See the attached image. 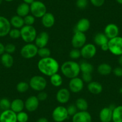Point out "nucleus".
Wrapping results in <instances>:
<instances>
[{"label": "nucleus", "instance_id": "40", "mask_svg": "<svg viewBox=\"0 0 122 122\" xmlns=\"http://www.w3.org/2000/svg\"><path fill=\"white\" fill-rule=\"evenodd\" d=\"M76 4L77 8L80 10H83L87 6L88 0H77Z\"/></svg>", "mask_w": 122, "mask_h": 122}, {"label": "nucleus", "instance_id": "15", "mask_svg": "<svg viewBox=\"0 0 122 122\" xmlns=\"http://www.w3.org/2000/svg\"><path fill=\"white\" fill-rule=\"evenodd\" d=\"M91 114L87 111H77L72 117V122H92Z\"/></svg>", "mask_w": 122, "mask_h": 122}, {"label": "nucleus", "instance_id": "44", "mask_svg": "<svg viewBox=\"0 0 122 122\" xmlns=\"http://www.w3.org/2000/svg\"><path fill=\"white\" fill-rule=\"evenodd\" d=\"M37 98L38 99L39 101H44L47 99L48 95L46 92L44 91H41L39 92L37 96Z\"/></svg>", "mask_w": 122, "mask_h": 122}, {"label": "nucleus", "instance_id": "45", "mask_svg": "<svg viewBox=\"0 0 122 122\" xmlns=\"http://www.w3.org/2000/svg\"><path fill=\"white\" fill-rule=\"evenodd\" d=\"M105 0H90V3L93 6L99 7L104 5Z\"/></svg>", "mask_w": 122, "mask_h": 122}, {"label": "nucleus", "instance_id": "42", "mask_svg": "<svg viewBox=\"0 0 122 122\" xmlns=\"http://www.w3.org/2000/svg\"><path fill=\"white\" fill-rule=\"evenodd\" d=\"M68 111V114L69 116H73L76 112H77V108L76 107V106L74 104H72V105H70L66 108Z\"/></svg>", "mask_w": 122, "mask_h": 122}, {"label": "nucleus", "instance_id": "47", "mask_svg": "<svg viewBox=\"0 0 122 122\" xmlns=\"http://www.w3.org/2000/svg\"><path fill=\"white\" fill-rule=\"evenodd\" d=\"M5 53V46L0 42V56Z\"/></svg>", "mask_w": 122, "mask_h": 122}, {"label": "nucleus", "instance_id": "33", "mask_svg": "<svg viewBox=\"0 0 122 122\" xmlns=\"http://www.w3.org/2000/svg\"><path fill=\"white\" fill-rule=\"evenodd\" d=\"M29 83L26 81H20L16 85V90L19 93H25L29 89Z\"/></svg>", "mask_w": 122, "mask_h": 122}, {"label": "nucleus", "instance_id": "30", "mask_svg": "<svg viewBox=\"0 0 122 122\" xmlns=\"http://www.w3.org/2000/svg\"><path fill=\"white\" fill-rule=\"evenodd\" d=\"M80 71L82 74L83 73H89L92 74L94 70V67L93 65L90 63L86 62V61H83L80 64Z\"/></svg>", "mask_w": 122, "mask_h": 122}, {"label": "nucleus", "instance_id": "51", "mask_svg": "<svg viewBox=\"0 0 122 122\" xmlns=\"http://www.w3.org/2000/svg\"><path fill=\"white\" fill-rule=\"evenodd\" d=\"M118 63L119 64V65L120 66L122 67V55H120L118 57Z\"/></svg>", "mask_w": 122, "mask_h": 122}, {"label": "nucleus", "instance_id": "19", "mask_svg": "<svg viewBox=\"0 0 122 122\" xmlns=\"http://www.w3.org/2000/svg\"><path fill=\"white\" fill-rule=\"evenodd\" d=\"M112 111L113 109L110 107H104L101 110L99 114V117L101 122H111L112 119Z\"/></svg>", "mask_w": 122, "mask_h": 122}, {"label": "nucleus", "instance_id": "31", "mask_svg": "<svg viewBox=\"0 0 122 122\" xmlns=\"http://www.w3.org/2000/svg\"><path fill=\"white\" fill-rule=\"evenodd\" d=\"M50 81L51 85L54 87H58L61 86L63 83L62 77L59 74L56 73L50 77Z\"/></svg>", "mask_w": 122, "mask_h": 122}, {"label": "nucleus", "instance_id": "41", "mask_svg": "<svg viewBox=\"0 0 122 122\" xmlns=\"http://www.w3.org/2000/svg\"><path fill=\"white\" fill-rule=\"evenodd\" d=\"M16 50V46L13 44H7V45L5 46V53L9 54H12L15 52Z\"/></svg>", "mask_w": 122, "mask_h": 122}, {"label": "nucleus", "instance_id": "32", "mask_svg": "<svg viewBox=\"0 0 122 122\" xmlns=\"http://www.w3.org/2000/svg\"><path fill=\"white\" fill-rule=\"evenodd\" d=\"M75 105L79 111H87L89 107L87 101L83 98H78L76 100Z\"/></svg>", "mask_w": 122, "mask_h": 122}, {"label": "nucleus", "instance_id": "35", "mask_svg": "<svg viewBox=\"0 0 122 122\" xmlns=\"http://www.w3.org/2000/svg\"><path fill=\"white\" fill-rule=\"evenodd\" d=\"M11 106V102L9 99L6 98H3L0 99V109L3 111L9 110Z\"/></svg>", "mask_w": 122, "mask_h": 122}, {"label": "nucleus", "instance_id": "34", "mask_svg": "<svg viewBox=\"0 0 122 122\" xmlns=\"http://www.w3.org/2000/svg\"><path fill=\"white\" fill-rule=\"evenodd\" d=\"M38 55L41 58L50 57L51 56V51L49 48L44 47L42 48H38Z\"/></svg>", "mask_w": 122, "mask_h": 122}, {"label": "nucleus", "instance_id": "7", "mask_svg": "<svg viewBox=\"0 0 122 122\" xmlns=\"http://www.w3.org/2000/svg\"><path fill=\"white\" fill-rule=\"evenodd\" d=\"M38 48L34 43H26L20 49V55L27 59H32L38 55Z\"/></svg>", "mask_w": 122, "mask_h": 122}, {"label": "nucleus", "instance_id": "49", "mask_svg": "<svg viewBox=\"0 0 122 122\" xmlns=\"http://www.w3.org/2000/svg\"><path fill=\"white\" fill-rule=\"evenodd\" d=\"M36 122H49V121L45 117H41V118H38Z\"/></svg>", "mask_w": 122, "mask_h": 122}, {"label": "nucleus", "instance_id": "39", "mask_svg": "<svg viewBox=\"0 0 122 122\" xmlns=\"http://www.w3.org/2000/svg\"><path fill=\"white\" fill-rule=\"evenodd\" d=\"M69 55H70V57H71L72 59H78L80 57H81V56L80 49H74V48L73 49H72V50L70 51Z\"/></svg>", "mask_w": 122, "mask_h": 122}, {"label": "nucleus", "instance_id": "27", "mask_svg": "<svg viewBox=\"0 0 122 122\" xmlns=\"http://www.w3.org/2000/svg\"><path fill=\"white\" fill-rule=\"evenodd\" d=\"M10 22L11 26L14 28L20 29L25 25L23 17H20L18 15H15V16L11 17V19L10 20Z\"/></svg>", "mask_w": 122, "mask_h": 122}, {"label": "nucleus", "instance_id": "29", "mask_svg": "<svg viewBox=\"0 0 122 122\" xmlns=\"http://www.w3.org/2000/svg\"><path fill=\"white\" fill-rule=\"evenodd\" d=\"M113 122H122V105L115 107L112 111Z\"/></svg>", "mask_w": 122, "mask_h": 122}, {"label": "nucleus", "instance_id": "53", "mask_svg": "<svg viewBox=\"0 0 122 122\" xmlns=\"http://www.w3.org/2000/svg\"><path fill=\"white\" fill-rule=\"evenodd\" d=\"M4 1L6 2H11L13 1H14V0H4Z\"/></svg>", "mask_w": 122, "mask_h": 122}, {"label": "nucleus", "instance_id": "28", "mask_svg": "<svg viewBox=\"0 0 122 122\" xmlns=\"http://www.w3.org/2000/svg\"><path fill=\"white\" fill-rule=\"evenodd\" d=\"M109 39L107 37L104 32H98L96 34L95 36L93 37V41L96 45L98 46H101L104 44L108 43Z\"/></svg>", "mask_w": 122, "mask_h": 122}, {"label": "nucleus", "instance_id": "14", "mask_svg": "<svg viewBox=\"0 0 122 122\" xmlns=\"http://www.w3.org/2000/svg\"><path fill=\"white\" fill-rule=\"evenodd\" d=\"M11 29L10 20L4 16H0V37H4L9 35Z\"/></svg>", "mask_w": 122, "mask_h": 122}, {"label": "nucleus", "instance_id": "54", "mask_svg": "<svg viewBox=\"0 0 122 122\" xmlns=\"http://www.w3.org/2000/svg\"><path fill=\"white\" fill-rule=\"evenodd\" d=\"M3 0H0V4H1L2 2H3Z\"/></svg>", "mask_w": 122, "mask_h": 122}, {"label": "nucleus", "instance_id": "26", "mask_svg": "<svg viewBox=\"0 0 122 122\" xmlns=\"http://www.w3.org/2000/svg\"><path fill=\"white\" fill-rule=\"evenodd\" d=\"M97 71L101 76H107L112 72V68L111 65L107 63L99 64L97 67Z\"/></svg>", "mask_w": 122, "mask_h": 122}, {"label": "nucleus", "instance_id": "2", "mask_svg": "<svg viewBox=\"0 0 122 122\" xmlns=\"http://www.w3.org/2000/svg\"><path fill=\"white\" fill-rule=\"evenodd\" d=\"M61 70L62 74L70 79L78 77L81 72L80 64L74 61L64 62L61 65Z\"/></svg>", "mask_w": 122, "mask_h": 122}, {"label": "nucleus", "instance_id": "4", "mask_svg": "<svg viewBox=\"0 0 122 122\" xmlns=\"http://www.w3.org/2000/svg\"><path fill=\"white\" fill-rule=\"evenodd\" d=\"M29 84L32 90L39 92L43 91L46 88L47 82L43 76H34L30 78Z\"/></svg>", "mask_w": 122, "mask_h": 122}, {"label": "nucleus", "instance_id": "25", "mask_svg": "<svg viewBox=\"0 0 122 122\" xmlns=\"http://www.w3.org/2000/svg\"><path fill=\"white\" fill-rule=\"evenodd\" d=\"M29 13H30V5L25 3L20 4L16 9L17 15L22 17H25L26 16L29 15Z\"/></svg>", "mask_w": 122, "mask_h": 122}, {"label": "nucleus", "instance_id": "11", "mask_svg": "<svg viewBox=\"0 0 122 122\" xmlns=\"http://www.w3.org/2000/svg\"><path fill=\"white\" fill-rule=\"evenodd\" d=\"M84 83L81 78L78 77L71 78L69 81V90L72 93H79L84 88Z\"/></svg>", "mask_w": 122, "mask_h": 122}, {"label": "nucleus", "instance_id": "48", "mask_svg": "<svg viewBox=\"0 0 122 122\" xmlns=\"http://www.w3.org/2000/svg\"><path fill=\"white\" fill-rule=\"evenodd\" d=\"M101 49L104 51H108V43H106V44H104L103 45H102L101 46Z\"/></svg>", "mask_w": 122, "mask_h": 122}, {"label": "nucleus", "instance_id": "37", "mask_svg": "<svg viewBox=\"0 0 122 122\" xmlns=\"http://www.w3.org/2000/svg\"><path fill=\"white\" fill-rule=\"evenodd\" d=\"M29 120V116L27 112L22 111L17 113V122H27Z\"/></svg>", "mask_w": 122, "mask_h": 122}, {"label": "nucleus", "instance_id": "21", "mask_svg": "<svg viewBox=\"0 0 122 122\" xmlns=\"http://www.w3.org/2000/svg\"><path fill=\"white\" fill-rule=\"evenodd\" d=\"M88 91L93 95H99L101 93L103 90V87L100 83L98 81H92L89 83L87 86Z\"/></svg>", "mask_w": 122, "mask_h": 122}, {"label": "nucleus", "instance_id": "52", "mask_svg": "<svg viewBox=\"0 0 122 122\" xmlns=\"http://www.w3.org/2000/svg\"><path fill=\"white\" fill-rule=\"evenodd\" d=\"M116 1L117 3H118L119 4H122V0H116Z\"/></svg>", "mask_w": 122, "mask_h": 122}, {"label": "nucleus", "instance_id": "43", "mask_svg": "<svg viewBox=\"0 0 122 122\" xmlns=\"http://www.w3.org/2000/svg\"><path fill=\"white\" fill-rule=\"evenodd\" d=\"M81 79L84 83H89L92 81V74L89 73H83L81 76Z\"/></svg>", "mask_w": 122, "mask_h": 122}, {"label": "nucleus", "instance_id": "20", "mask_svg": "<svg viewBox=\"0 0 122 122\" xmlns=\"http://www.w3.org/2000/svg\"><path fill=\"white\" fill-rule=\"evenodd\" d=\"M90 20L87 18H81L77 22L74 28V32L78 31V32L85 33L90 29Z\"/></svg>", "mask_w": 122, "mask_h": 122}, {"label": "nucleus", "instance_id": "24", "mask_svg": "<svg viewBox=\"0 0 122 122\" xmlns=\"http://www.w3.org/2000/svg\"><path fill=\"white\" fill-rule=\"evenodd\" d=\"M0 62L5 68H11L14 64V58L11 54L4 53L1 55L0 58Z\"/></svg>", "mask_w": 122, "mask_h": 122}, {"label": "nucleus", "instance_id": "22", "mask_svg": "<svg viewBox=\"0 0 122 122\" xmlns=\"http://www.w3.org/2000/svg\"><path fill=\"white\" fill-rule=\"evenodd\" d=\"M55 17L51 13L47 12L41 17V23L44 27L50 28L55 25Z\"/></svg>", "mask_w": 122, "mask_h": 122}, {"label": "nucleus", "instance_id": "50", "mask_svg": "<svg viewBox=\"0 0 122 122\" xmlns=\"http://www.w3.org/2000/svg\"><path fill=\"white\" fill-rule=\"evenodd\" d=\"M23 3H26V4H29V5H30V4L34 1L35 0H23Z\"/></svg>", "mask_w": 122, "mask_h": 122}, {"label": "nucleus", "instance_id": "10", "mask_svg": "<svg viewBox=\"0 0 122 122\" xmlns=\"http://www.w3.org/2000/svg\"><path fill=\"white\" fill-rule=\"evenodd\" d=\"M81 56L85 59L93 58L97 52V47L94 44L87 43L80 49Z\"/></svg>", "mask_w": 122, "mask_h": 122}, {"label": "nucleus", "instance_id": "18", "mask_svg": "<svg viewBox=\"0 0 122 122\" xmlns=\"http://www.w3.org/2000/svg\"><path fill=\"white\" fill-rule=\"evenodd\" d=\"M49 41V35L46 31H42L38 34L35 40L34 44L38 48H42L46 47Z\"/></svg>", "mask_w": 122, "mask_h": 122}, {"label": "nucleus", "instance_id": "1", "mask_svg": "<svg viewBox=\"0 0 122 122\" xmlns=\"http://www.w3.org/2000/svg\"><path fill=\"white\" fill-rule=\"evenodd\" d=\"M37 68L42 74L50 77L55 74L58 73L60 65L57 60L50 56L41 58L38 62Z\"/></svg>", "mask_w": 122, "mask_h": 122}, {"label": "nucleus", "instance_id": "38", "mask_svg": "<svg viewBox=\"0 0 122 122\" xmlns=\"http://www.w3.org/2000/svg\"><path fill=\"white\" fill-rule=\"evenodd\" d=\"M23 20H24L25 25L33 26L36 22V17L32 15H28L23 17Z\"/></svg>", "mask_w": 122, "mask_h": 122}, {"label": "nucleus", "instance_id": "16", "mask_svg": "<svg viewBox=\"0 0 122 122\" xmlns=\"http://www.w3.org/2000/svg\"><path fill=\"white\" fill-rule=\"evenodd\" d=\"M105 36L109 40L118 36L119 34V28L117 25L114 23H109L104 28V32Z\"/></svg>", "mask_w": 122, "mask_h": 122}, {"label": "nucleus", "instance_id": "3", "mask_svg": "<svg viewBox=\"0 0 122 122\" xmlns=\"http://www.w3.org/2000/svg\"><path fill=\"white\" fill-rule=\"evenodd\" d=\"M20 38L26 43L34 42L37 36V30L34 26L24 25L20 29Z\"/></svg>", "mask_w": 122, "mask_h": 122}, {"label": "nucleus", "instance_id": "9", "mask_svg": "<svg viewBox=\"0 0 122 122\" xmlns=\"http://www.w3.org/2000/svg\"><path fill=\"white\" fill-rule=\"evenodd\" d=\"M86 36L83 32H74L71 39V44L74 49H80L86 44Z\"/></svg>", "mask_w": 122, "mask_h": 122}, {"label": "nucleus", "instance_id": "36", "mask_svg": "<svg viewBox=\"0 0 122 122\" xmlns=\"http://www.w3.org/2000/svg\"><path fill=\"white\" fill-rule=\"evenodd\" d=\"M9 35L10 38H12V39H19L21 37L20 29L13 28V29H11Z\"/></svg>", "mask_w": 122, "mask_h": 122}, {"label": "nucleus", "instance_id": "8", "mask_svg": "<svg viewBox=\"0 0 122 122\" xmlns=\"http://www.w3.org/2000/svg\"><path fill=\"white\" fill-rule=\"evenodd\" d=\"M52 118L55 122H63L66 120L69 117L67 109L62 105L56 107L53 110L51 114Z\"/></svg>", "mask_w": 122, "mask_h": 122}, {"label": "nucleus", "instance_id": "5", "mask_svg": "<svg viewBox=\"0 0 122 122\" xmlns=\"http://www.w3.org/2000/svg\"><path fill=\"white\" fill-rule=\"evenodd\" d=\"M108 51L115 56L122 55V37L117 36L109 40L108 42Z\"/></svg>", "mask_w": 122, "mask_h": 122}, {"label": "nucleus", "instance_id": "13", "mask_svg": "<svg viewBox=\"0 0 122 122\" xmlns=\"http://www.w3.org/2000/svg\"><path fill=\"white\" fill-rule=\"evenodd\" d=\"M70 98H71V92L66 88H61L56 93V100L61 104L67 103L70 101Z\"/></svg>", "mask_w": 122, "mask_h": 122}, {"label": "nucleus", "instance_id": "17", "mask_svg": "<svg viewBox=\"0 0 122 122\" xmlns=\"http://www.w3.org/2000/svg\"><path fill=\"white\" fill-rule=\"evenodd\" d=\"M0 122H17V114L11 109L3 111L0 114Z\"/></svg>", "mask_w": 122, "mask_h": 122}, {"label": "nucleus", "instance_id": "23", "mask_svg": "<svg viewBox=\"0 0 122 122\" xmlns=\"http://www.w3.org/2000/svg\"><path fill=\"white\" fill-rule=\"evenodd\" d=\"M25 108V102L20 98H16L11 102L10 109L16 114L21 112Z\"/></svg>", "mask_w": 122, "mask_h": 122}, {"label": "nucleus", "instance_id": "46", "mask_svg": "<svg viewBox=\"0 0 122 122\" xmlns=\"http://www.w3.org/2000/svg\"><path fill=\"white\" fill-rule=\"evenodd\" d=\"M112 72L116 77H122V67L120 66L116 67L112 70Z\"/></svg>", "mask_w": 122, "mask_h": 122}, {"label": "nucleus", "instance_id": "6", "mask_svg": "<svg viewBox=\"0 0 122 122\" xmlns=\"http://www.w3.org/2000/svg\"><path fill=\"white\" fill-rule=\"evenodd\" d=\"M30 12L36 18H41L47 13V7L40 1H34L30 5Z\"/></svg>", "mask_w": 122, "mask_h": 122}, {"label": "nucleus", "instance_id": "12", "mask_svg": "<svg viewBox=\"0 0 122 122\" xmlns=\"http://www.w3.org/2000/svg\"><path fill=\"white\" fill-rule=\"evenodd\" d=\"M39 104L37 96H30L25 101V108L29 112H34L38 109Z\"/></svg>", "mask_w": 122, "mask_h": 122}]
</instances>
